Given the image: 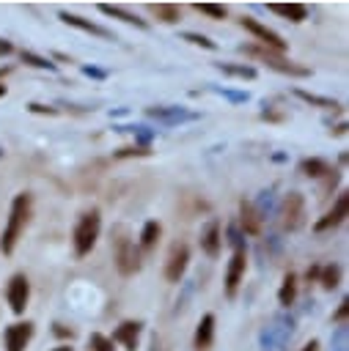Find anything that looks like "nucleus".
<instances>
[{"instance_id":"1","label":"nucleus","mask_w":349,"mask_h":351,"mask_svg":"<svg viewBox=\"0 0 349 351\" xmlns=\"http://www.w3.org/2000/svg\"><path fill=\"white\" fill-rule=\"evenodd\" d=\"M30 214H33V195L30 192H19L14 195L11 200V211H8V222L3 228V236H0V252L3 255H11L19 236L25 233L27 222H30Z\"/></svg>"},{"instance_id":"2","label":"nucleus","mask_w":349,"mask_h":351,"mask_svg":"<svg viewBox=\"0 0 349 351\" xmlns=\"http://www.w3.org/2000/svg\"><path fill=\"white\" fill-rule=\"evenodd\" d=\"M239 49H242L245 55H250V58L267 63L269 69H275V71H280V74H289V77H308V74H311V69H305V66H300V63L283 58L280 52H275V49H269V47H264V44H242Z\"/></svg>"},{"instance_id":"3","label":"nucleus","mask_w":349,"mask_h":351,"mask_svg":"<svg viewBox=\"0 0 349 351\" xmlns=\"http://www.w3.org/2000/svg\"><path fill=\"white\" fill-rule=\"evenodd\" d=\"M99 230H102V217H99V208H91L85 211L77 225H74V233H71V241H74V252L80 258H85L93 247H96V239H99Z\"/></svg>"},{"instance_id":"4","label":"nucleus","mask_w":349,"mask_h":351,"mask_svg":"<svg viewBox=\"0 0 349 351\" xmlns=\"http://www.w3.org/2000/svg\"><path fill=\"white\" fill-rule=\"evenodd\" d=\"M113 261L124 277H132L135 271H140V250L124 230H115L113 236Z\"/></svg>"},{"instance_id":"5","label":"nucleus","mask_w":349,"mask_h":351,"mask_svg":"<svg viewBox=\"0 0 349 351\" xmlns=\"http://www.w3.org/2000/svg\"><path fill=\"white\" fill-rule=\"evenodd\" d=\"M239 25H242L247 33H253L264 47H269V49H275V52H280V55L289 49V44L283 41V36H280L278 30H272V27L261 25L256 16H242V19H239Z\"/></svg>"},{"instance_id":"6","label":"nucleus","mask_w":349,"mask_h":351,"mask_svg":"<svg viewBox=\"0 0 349 351\" xmlns=\"http://www.w3.org/2000/svg\"><path fill=\"white\" fill-rule=\"evenodd\" d=\"M280 217H283V228H286V230H300V228L305 225V217H308L305 197H302L300 192H289V195L283 197Z\"/></svg>"},{"instance_id":"7","label":"nucleus","mask_w":349,"mask_h":351,"mask_svg":"<svg viewBox=\"0 0 349 351\" xmlns=\"http://www.w3.org/2000/svg\"><path fill=\"white\" fill-rule=\"evenodd\" d=\"M5 302H8V307H11L14 315H22L25 313V307L30 302V282H27V277L22 271H16L8 280V285H5Z\"/></svg>"},{"instance_id":"8","label":"nucleus","mask_w":349,"mask_h":351,"mask_svg":"<svg viewBox=\"0 0 349 351\" xmlns=\"http://www.w3.org/2000/svg\"><path fill=\"white\" fill-rule=\"evenodd\" d=\"M187 263H190V247L184 241H176L170 250H168V261H165V280L168 282H181L184 271H187Z\"/></svg>"},{"instance_id":"9","label":"nucleus","mask_w":349,"mask_h":351,"mask_svg":"<svg viewBox=\"0 0 349 351\" xmlns=\"http://www.w3.org/2000/svg\"><path fill=\"white\" fill-rule=\"evenodd\" d=\"M245 269H247V255L245 250H234L231 261H228V269H225V296L234 299L242 280H245Z\"/></svg>"},{"instance_id":"10","label":"nucleus","mask_w":349,"mask_h":351,"mask_svg":"<svg viewBox=\"0 0 349 351\" xmlns=\"http://www.w3.org/2000/svg\"><path fill=\"white\" fill-rule=\"evenodd\" d=\"M33 337V324L30 321H16V324H8L5 332H3V343H5V351H25L27 343Z\"/></svg>"},{"instance_id":"11","label":"nucleus","mask_w":349,"mask_h":351,"mask_svg":"<svg viewBox=\"0 0 349 351\" xmlns=\"http://www.w3.org/2000/svg\"><path fill=\"white\" fill-rule=\"evenodd\" d=\"M291 329H294V324H291V318L289 321H278L275 326H267L264 332H261V351H278L289 337H291Z\"/></svg>"},{"instance_id":"12","label":"nucleus","mask_w":349,"mask_h":351,"mask_svg":"<svg viewBox=\"0 0 349 351\" xmlns=\"http://www.w3.org/2000/svg\"><path fill=\"white\" fill-rule=\"evenodd\" d=\"M146 115H148V118H157V121H162V123H168V126H173V123H181V121H190V118H195V112H190V110H184V107H176V104L146 107Z\"/></svg>"},{"instance_id":"13","label":"nucleus","mask_w":349,"mask_h":351,"mask_svg":"<svg viewBox=\"0 0 349 351\" xmlns=\"http://www.w3.org/2000/svg\"><path fill=\"white\" fill-rule=\"evenodd\" d=\"M346 214H349V192H341L338 195V200H335V206L316 222V230L322 233V230H330V228H338L344 219H346Z\"/></svg>"},{"instance_id":"14","label":"nucleus","mask_w":349,"mask_h":351,"mask_svg":"<svg viewBox=\"0 0 349 351\" xmlns=\"http://www.w3.org/2000/svg\"><path fill=\"white\" fill-rule=\"evenodd\" d=\"M140 332H143V324L140 321H121L113 332V343H121L124 351H135L137 348V340H140Z\"/></svg>"},{"instance_id":"15","label":"nucleus","mask_w":349,"mask_h":351,"mask_svg":"<svg viewBox=\"0 0 349 351\" xmlns=\"http://www.w3.org/2000/svg\"><path fill=\"white\" fill-rule=\"evenodd\" d=\"M212 343H214V315L206 313V315H201V321H198V326H195L192 348H195V351H209Z\"/></svg>"},{"instance_id":"16","label":"nucleus","mask_w":349,"mask_h":351,"mask_svg":"<svg viewBox=\"0 0 349 351\" xmlns=\"http://www.w3.org/2000/svg\"><path fill=\"white\" fill-rule=\"evenodd\" d=\"M58 16H60L66 25L77 27V30H85V33H91V36H99V38H113V33H110V30H104L102 25H96V22H91V19L80 16V14H71V11H60Z\"/></svg>"},{"instance_id":"17","label":"nucleus","mask_w":349,"mask_h":351,"mask_svg":"<svg viewBox=\"0 0 349 351\" xmlns=\"http://www.w3.org/2000/svg\"><path fill=\"white\" fill-rule=\"evenodd\" d=\"M220 247H223V230H220V222L212 219L203 233H201V250L209 255V258H217L220 255Z\"/></svg>"},{"instance_id":"18","label":"nucleus","mask_w":349,"mask_h":351,"mask_svg":"<svg viewBox=\"0 0 349 351\" xmlns=\"http://www.w3.org/2000/svg\"><path fill=\"white\" fill-rule=\"evenodd\" d=\"M267 8L278 16H283L286 22H294V25L308 19V5H302V3H269Z\"/></svg>"},{"instance_id":"19","label":"nucleus","mask_w":349,"mask_h":351,"mask_svg":"<svg viewBox=\"0 0 349 351\" xmlns=\"http://www.w3.org/2000/svg\"><path fill=\"white\" fill-rule=\"evenodd\" d=\"M99 11H102L104 16H113V19H121V22H126V25H135V27H140V30H148V22H146V19H140L137 14H132V11L121 8V5L99 3Z\"/></svg>"},{"instance_id":"20","label":"nucleus","mask_w":349,"mask_h":351,"mask_svg":"<svg viewBox=\"0 0 349 351\" xmlns=\"http://www.w3.org/2000/svg\"><path fill=\"white\" fill-rule=\"evenodd\" d=\"M239 225H242V230L247 233V236H258L261 233V214L250 206V203H239Z\"/></svg>"},{"instance_id":"21","label":"nucleus","mask_w":349,"mask_h":351,"mask_svg":"<svg viewBox=\"0 0 349 351\" xmlns=\"http://www.w3.org/2000/svg\"><path fill=\"white\" fill-rule=\"evenodd\" d=\"M300 173L308 176V178H333L335 176V170L324 159H302L300 162Z\"/></svg>"},{"instance_id":"22","label":"nucleus","mask_w":349,"mask_h":351,"mask_svg":"<svg viewBox=\"0 0 349 351\" xmlns=\"http://www.w3.org/2000/svg\"><path fill=\"white\" fill-rule=\"evenodd\" d=\"M148 11L154 14V19L165 22V25H176V22L181 19V8L173 5V3H151Z\"/></svg>"},{"instance_id":"23","label":"nucleus","mask_w":349,"mask_h":351,"mask_svg":"<svg viewBox=\"0 0 349 351\" xmlns=\"http://www.w3.org/2000/svg\"><path fill=\"white\" fill-rule=\"evenodd\" d=\"M294 299H297V274L289 271L278 291V302H280V307H289V304H294Z\"/></svg>"},{"instance_id":"24","label":"nucleus","mask_w":349,"mask_h":351,"mask_svg":"<svg viewBox=\"0 0 349 351\" xmlns=\"http://www.w3.org/2000/svg\"><path fill=\"white\" fill-rule=\"evenodd\" d=\"M159 236H162V225H159L157 219H148V222L143 225V230H140V247H143V250H151V247L159 241Z\"/></svg>"},{"instance_id":"25","label":"nucleus","mask_w":349,"mask_h":351,"mask_svg":"<svg viewBox=\"0 0 349 351\" xmlns=\"http://www.w3.org/2000/svg\"><path fill=\"white\" fill-rule=\"evenodd\" d=\"M319 282H322L324 291L338 288V282H341V266H338V263H327V266H322V269H319Z\"/></svg>"},{"instance_id":"26","label":"nucleus","mask_w":349,"mask_h":351,"mask_svg":"<svg viewBox=\"0 0 349 351\" xmlns=\"http://www.w3.org/2000/svg\"><path fill=\"white\" fill-rule=\"evenodd\" d=\"M217 69L228 77H239V80H253L256 77V69L253 66H245V63H217Z\"/></svg>"},{"instance_id":"27","label":"nucleus","mask_w":349,"mask_h":351,"mask_svg":"<svg viewBox=\"0 0 349 351\" xmlns=\"http://www.w3.org/2000/svg\"><path fill=\"white\" fill-rule=\"evenodd\" d=\"M297 96L308 104H316V107H324V110H338L341 104L335 99H327V96H316V93H308V90H297Z\"/></svg>"},{"instance_id":"28","label":"nucleus","mask_w":349,"mask_h":351,"mask_svg":"<svg viewBox=\"0 0 349 351\" xmlns=\"http://www.w3.org/2000/svg\"><path fill=\"white\" fill-rule=\"evenodd\" d=\"M195 11H201L209 19H225L228 16V8L220 3H195Z\"/></svg>"},{"instance_id":"29","label":"nucleus","mask_w":349,"mask_h":351,"mask_svg":"<svg viewBox=\"0 0 349 351\" xmlns=\"http://www.w3.org/2000/svg\"><path fill=\"white\" fill-rule=\"evenodd\" d=\"M19 58H22V63H27V66H36V69H47V71H55V63H52L49 58H41V55H36V52H27V49H22V52H19Z\"/></svg>"},{"instance_id":"30","label":"nucleus","mask_w":349,"mask_h":351,"mask_svg":"<svg viewBox=\"0 0 349 351\" xmlns=\"http://www.w3.org/2000/svg\"><path fill=\"white\" fill-rule=\"evenodd\" d=\"M151 154V148L148 145H124V148H118V151H113V156L115 159H137V156H148Z\"/></svg>"},{"instance_id":"31","label":"nucleus","mask_w":349,"mask_h":351,"mask_svg":"<svg viewBox=\"0 0 349 351\" xmlns=\"http://www.w3.org/2000/svg\"><path fill=\"white\" fill-rule=\"evenodd\" d=\"M88 351H115V348H113V340H110L107 335L91 332V337H88Z\"/></svg>"},{"instance_id":"32","label":"nucleus","mask_w":349,"mask_h":351,"mask_svg":"<svg viewBox=\"0 0 349 351\" xmlns=\"http://www.w3.org/2000/svg\"><path fill=\"white\" fill-rule=\"evenodd\" d=\"M181 38L190 41V44H198V47H203V49H217V44H214L209 36H203V33H184Z\"/></svg>"},{"instance_id":"33","label":"nucleus","mask_w":349,"mask_h":351,"mask_svg":"<svg viewBox=\"0 0 349 351\" xmlns=\"http://www.w3.org/2000/svg\"><path fill=\"white\" fill-rule=\"evenodd\" d=\"M346 340H349L346 326H338L335 335H333V351H349V348H346Z\"/></svg>"},{"instance_id":"34","label":"nucleus","mask_w":349,"mask_h":351,"mask_svg":"<svg viewBox=\"0 0 349 351\" xmlns=\"http://www.w3.org/2000/svg\"><path fill=\"white\" fill-rule=\"evenodd\" d=\"M27 110L36 112V115H58V107H47V104H38V101H30Z\"/></svg>"},{"instance_id":"35","label":"nucleus","mask_w":349,"mask_h":351,"mask_svg":"<svg viewBox=\"0 0 349 351\" xmlns=\"http://www.w3.org/2000/svg\"><path fill=\"white\" fill-rule=\"evenodd\" d=\"M346 315H349V299H344V302L338 304V310L333 313V321H338V324H344V321H346Z\"/></svg>"},{"instance_id":"36","label":"nucleus","mask_w":349,"mask_h":351,"mask_svg":"<svg viewBox=\"0 0 349 351\" xmlns=\"http://www.w3.org/2000/svg\"><path fill=\"white\" fill-rule=\"evenodd\" d=\"M52 332H55V335H58V337H69V340H71V337H74V329H66V326H63V324H55V329H52Z\"/></svg>"},{"instance_id":"37","label":"nucleus","mask_w":349,"mask_h":351,"mask_svg":"<svg viewBox=\"0 0 349 351\" xmlns=\"http://www.w3.org/2000/svg\"><path fill=\"white\" fill-rule=\"evenodd\" d=\"M82 71H85L88 77H96V80H102V77H104V71H102V69H96V66H82Z\"/></svg>"},{"instance_id":"38","label":"nucleus","mask_w":349,"mask_h":351,"mask_svg":"<svg viewBox=\"0 0 349 351\" xmlns=\"http://www.w3.org/2000/svg\"><path fill=\"white\" fill-rule=\"evenodd\" d=\"M8 52H14V44L5 41V38H0V55H8Z\"/></svg>"},{"instance_id":"39","label":"nucleus","mask_w":349,"mask_h":351,"mask_svg":"<svg viewBox=\"0 0 349 351\" xmlns=\"http://www.w3.org/2000/svg\"><path fill=\"white\" fill-rule=\"evenodd\" d=\"M319 269H322V266H311V269H308V280H319Z\"/></svg>"},{"instance_id":"40","label":"nucleus","mask_w":349,"mask_h":351,"mask_svg":"<svg viewBox=\"0 0 349 351\" xmlns=\"http://www.w3.org/2000/svg\"><path fill=\"white\" fill-rule=\"evenodd\" d=\"M302 351H319V343H316V340H311V343H305V346H302Z\"/></svg>"},{"instance_id":"41","label":"nucleus","mask_w":349,"mask_h":351,"mask_svg":"<svg viewBox=\"0 0 349 351\" xmlns=\"http://www.w3.org/2000/svg\"><path fill=\"white\" fill-rule=\"evenodd\" d=\"M52 351H74V348H71L69 343H60V346H58V348H52Z\"/></svg>"},{"instance_id":"42","label":"nucleus","mask_w":349,"mask_h":351,"mask_svg":"<svg viewBox=\"0 0 349 351\" xmlns=\"http://www.w3.org/2000/svg\"><path fill=\"white\" fill-rule=\"evenodd\" d=\"M344 132H346V126H344V123H338V126L333 129V134H344Z\"/></svg>"},{"instance_id":"43","label":"nucleus","mask_w":349,"mask_h":351,"mask_svg":"<svg viewBox=\"0 0 349 351\" xmlns=\"http://www.w3.org/2000/svg\"><path fill=\"white\" fill-rule=\"evenodd\" d=\"M5 96V82H0V99Z\"/></svg>"},{"instance_id":"44","label":"nucleus","mask_w":349,"mask_h":351,"mask_svg":"<svg viewBox=\"0 0 349 351\" xmlns=\"http://www.w3.org/2000/svg\"><path fill=\"white\" fill-rule=\"evenodd\" d=\"M0 156H3V151H0Z\"/></svg>"}]
</instances>
